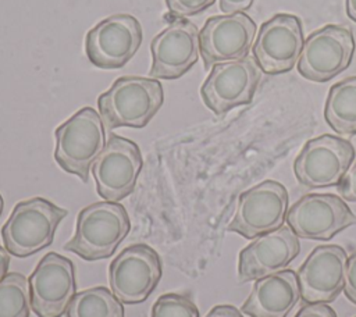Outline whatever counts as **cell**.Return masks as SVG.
<instances>
[{
  "instance_id": "6da1fadb",
  "label": "cell",
  "mask_w": 356,
  "mask_h": 317,
  "mask_svg": "<svg viewBox=\"0 0 356 317\" xmlns=\"http://www.w3.org/2000/svg\"><path fill=\"white\" fill-rule=\"evenodd\" d=\"M164 101L160 81L136 75L121 76L97 99L99 114L107 129L143 128Z\"/></svg>"
},
{
  "instance_id": "4dcf8cb0",
  "label": "cell",
  "mask_w": 356,
  "mask_h": 317,
  "mask_svg": "<svg viewBox=\"0 0 356 317\" xmlns=\"http://www.w3.org/2000/svg\"><path fill=\"white\" fill-rule=\"evenodd\" d=\"M348 17L356 22V0H345Z\"/></svg>"
},
{
  "instance_id": "ba28073f",
  "label": "cell",
  "mask_w": 356,
  "mask_h": 317,
  "mask_svg": "<svg viewBox=\"0 0 356 317\" xmlns=\"http://www.w3.org/2000/svg\"><path fill=\"white\" fill-rule=\"evenodd\" d=\"M261 79V70L253 57L217 63L200 88L203 103L217 115L249 104Z\"/></svg>"
},
{
  "instance_id": "f1b7e54d",
  "label": "cell",
  "mask_w": 356,
  "mask_h": 317,
  "mask_svg": "<svg viewBox=\"0 0 356 317\" xmlns=\"http://www.w3.org/2000/svg\"><path fill=\"white\" fill-rule=\"evenodd\" d=\"M204 317H243L232 304H217Z\"/></svg>"
},
{
  "instance_id": "3957f363",
  "label": "cell",
  "mask_w": 356,
  "mask_h": 317,
  "mask_svg": "<svg viewBox=\"0 0 356 317\" xmlns=\"http://www.w3.org/2000/svg\"><path fill=\"white\" fill-rule=\"evenodd\" d=\"M67 210L47 199L32 197L15 204L1 228L4 247L15 257H28L53 243Z\"/></svg>"
},
{
  "instance_id": "277c9868",
  "label": "cell",
  "mask_w": 356,
  "mask_h": 317,
  "mask_svg": "<svg viewBox=\"0 0 356 317\" xmlns=\"http://www.w3.org/2000/svg\"><path fill=\"white\" fill-rule=\"evenodd\" d=\"M54 158L68 174L88 182L89 170L106 146L104 124L92 107H82L57 127Z\"/></svg>"
},
{
  "instance_id": "1f68e13d",
  "label": "cell",
  "mask_w": 356,
  "mask_h": 317,
  "mask_svg": "<svg viewBox=\"0 0 356 317\" xmlns=\"http://www.w3.org/2000/svg\"><path fill=\"white\" fill-rule=\"evenodd\" d=\"M3 207H4V202H3V197H1V195H0V216H1V213H3Z\"/></svg>"
},
{
  "instance_id": "d4e9b609",
  "label": "cell",
  "mask_w": 356,
  "mask_h": 317,
  "mask_svg": "<svg viewBox=\"0 0 356 317\" xmlns=\"http://www.w3.org/2000/svg\"><path fill=\"white\" fill-rule=\"evenodd\" d=\"M338 193L342 199L349 202H356V161L352 163L348 172L337 186Z\"/></svg>"
},
{
  "instance_id": "8fae6325",
  "label": "cell",
  "mask_w": 356,
  "mask_h": 317,
  "mask_svg": "<svg viewBox=\"0 0 356 317\" xmlns=\"http://www.w3.org/2000/svg\"><path fill=\"white\" fill-rule=\"evenodd\" d=\"M143 160L139 146L111 133L90 170L97 193L108 202H120L134 192Z\"/></svg>"
},
{
  "instance_id": "7402d4cb",
  "label": "cell",
  "mask_w": 356,
  "mask_h": 317,
  "mask_svg": "<svg viewBox=\"0 0 356 317\" xmlns=\"http://www.w3.org/2000/svg\"><path fill=\"white\" fill-rule=\"evenodd\" d=\"M29 281L21 273H8L0 281V317H29Z\"/></svg>"
},
{
  "instance_id": "7c38bea8",
  "label": "cell",
  "mask_w": 356,
  "mask_h": 317,
  "mask_svg": "<svg viewBox=\"0 0 356 317\" xmlns=\"http://www.w3.org/2000/svg\"><path fill=\"white\" fill-rule=\"evenodd\" d=\"M303 44L300 18L293 14H275L261 24L252 46L253 58L263 72L284 74L299 61Z\"/></svg>"
},
{
  "instance_id": "e0dca14e",
  "label": "cell",
  "mask_w": 356,
  "mask_h": 317,
  "mask_svg": "<svg viewBox=\"0 0 356 317\" xmlns=\"http://www.w3.org/2000/svg\"><path fill=\"white\" fill-rule=\"evenodd\" d=\"M348 256L339 245L316 246L299 267L296 275L305 303H330L345 285Z\"/></svg>"
},
{
  "instance_id": "484cf974",
  "label": "cell",
  "mask_w": 356,
  "mask_h": 317,
  "mask_svg": "<svg viewBox=\"0 0 356 317\" xmlns=\"http://www.w3.org/2000/svg\"><path fill=\"white\" fill-rule=\"evenodd\" d=\"M345 296L356 304V250L350 254L345 268Z\"/></svg>"
},
{
  "instance_id": "30bf717a",
  "label": "cell",
  "mask_w": 356,
  "mask_h": 317,
  "mask_svg": "<svg viewBox=\"0 0 356 317\" xmlns=\"http://www.w3.org/2000/svg\"><path fill=\"white\" fill-rule=\"evenodd\" d=\"M285 220L298 238L314 241H328L356 224L345 200L332 193L303 195L289 207Z\"/></svg>"
},
{
  "instance_id": "f546056e",
  "label": "cell",
  "mask_w": 356,
  "mask_h": 317,
  "mask_svg": "<svg viewBox=\"0 0 356 317\" xmlns=\"http://www.w3.org/2000/svg\"><path fill=\"white\" fill-rule=\"evenodd\" d=\"M10 266V253L6 247L0 246V281L7 275V270Z\"/></svg>"
},
{
  "instance_id": "4316f807",
  "label": "cell",
  "mask_w": 356,
  "mask_h": 317,
  "mask_svg": "<svg viewBox=\"0 0 356 317\" xmlns=\"http://www.w3.org/2000/svg\"><path fill=\"white\" fill-rule=\"evenodd\" d=\"M295 317H337V313L327 303H306Z\"/></svg>"
},
{
  "instance_id": "5bb4252c",
  "label": "cell",
  "mask_w": 356,
  "mask_h": 317,
  "mask_svg": "<svg viewBox=\"0 0 356 317\" xmlns=\"http://www.w3.org/2000/svg\"><path fill=\"white\" fill-rule=\"evenodd\" d=\"M29 289L38 317H61L76 293L74 263L54 252L44 254L29 277Z\"/></svg>"
},
{
  "instance_id": "2e32d148",
  "label": "cell",
  "mask_w": 356,
  "mask_h": 317,
  "mask_svg": "<svg viewBox=\"0 0 356 317\" xmlns=\"http://www.w3.org/2000/svg\"><path fill=\"white\" fill-rule=\"evenodd\" d=\"M150 51L153 57L150 75L177 79L199 58V29L185 18H177L153 38Z\"/></svg>"
},
{
  "instance_id": "603a6c76",
  "label": "cell",
  "mask_w": 356,
  "mask_h": 317,
  "mask_svg": "<svg viewBox=\"0 0 356 317\" xmlns=\"http://www.w3.org/2000/svg\"><path fill=\"white\" fill-rule=\"evenodd\" d=\"M152 317H199V310L188 295L170 292L154 302Z\"/></svg>"
},
{
  "instance_id": "cb8c5ba5",
  "label": "cell",
  "mask_w": 356,
  "mask_h": 317,
  "mask_svg": "<svg viewBox=\"0 0 356 317\" xmlns=\"http://www.w3.org/2000/svg\"><path fill=\"white\" fill-rule=\"evenodd\" d=\"M216 0H165L167 8L171 15L177 18L196 15L210 6L214 4Z\"/></svg>"
},
{
  "instance_id": "5b68a950",
  "label": "cell",
  "mask_w": 356,
  "mask_h": 317,
  "mask_svg": "<svg viewBox=\"0 0 356 317\" xmlns=\"http://www.w3.org/2000/svg\"><path fill=\"white\" fill-rule=\"evenodd\" d=\"M355 161V147L343 138L324 133L305 143L293 161V172L309 189L338 186Z\"/></svg>"
},
{
  "instance_id": "ffe728a7",
  "label": "cell",
  "mask_w": 356,
  "mask_h": 317,
  "mask_svg": "<svg viewBox=\"0 0 356 317\" xmlns=\"http://www.w3.org/2000/svg\"><path fill=\"white\" fill-rule=\"evenodd\" d=\"M324 118L339 135H356V76H348L330 88Z\"/></svg>"
},
{
  "instance_id": "44dd1931",
  "label": "cell",
  "mask_w": 356,
  "mask_h": 317,
  "mask_svg": "<svg viewBox=\"0 0 356 317\" xmlns=\"http://www.w3.org/2000/svg\"><path fill=\"white\" fill-rule=\"evenodd\" d=\"M67 317H124L122 302L107 288L95 286L75 293Z\"/></svg>"
},
{
  "instance_id": "8992f818",
  "label": "cell",
  "mask_w": 356,
  "mask_h": 317,
  "mask_svg": "<svg viewBox=\"0 0 356 317\" xmlns=\"http://www.w3.org/2000/svg\"><path fill=\"white\" fill-rule=\"evenodd\" d=\"M286 211V188L278 181L267 179L239 195L228 231L236 232L246 239H254L281 228Z\"/></svg>"
},
{
  "instance_id": "9c48e42d",
  "label": "cell",
  "mask_w": 356,
  "mask_h": 317,
  "mask_svg": "<svg viewBox=\"0 0 356 317\" xmlns=\"http://www.w3.org/2000/svg\"><path fill=\"white\" fill-rule=\"evenodd\" d=\"M163 274L159 253L146 243L125 247L110 264L111 292L125 304L145 302L157 286Z\"/></svg>"
},
{
  "instance_id": "d6986e66",
  "label": "cell",
  "mask_w": 356,
  "mask_h": 317,
  "mask_svg": "<svg viewBox=\"0 0 356 317\" xmlns=\"http://www.w3.org/2000/svg\"><path fill=\"white\" fill-rule=\"evenodd\" d=\"M299 298L296 271L280 270L256 279L241 311L249 317H286Z\"/></svg>"
},
{
  "instance_id": "83f0119b",
  "label": "cell",
  "mask_w": 356,
  "mask_h": 317,
  "mask_svg": "<svg viewBox=\"0 0 356 317\" xmlns=\"http://www.w3.org/2000/svg\"><path fill=\"white\" fill-rule=\"evenodd\" d=\"M254 0H220V10L225 14L243 13L250 8Z\"/></svg>"
},
{
  "instance_id": "4fadbf2b",
  "label": "cell",
  "mask_w": 356,
  "mask_h": 317,
  "mask_svg": "<svg viewBox=\"0 0 356 317\" xmlns=\"http://www.w3.org/2000/svg\"><path fill=\"white\" fill-rule=\"evenodd\" d=\"M142 38V25L135 17L114 14L86 33L85 53L97 68H121L135 56Z\"/></svg>"
},
{
  "instance_id": "d6a6232c",
  "label": "cell",
  "mask_w": 356,
  "mask_h": 317,
  "mask_svg": "<svg viewBox=\"0 0 356 317\" xmlns=\"http://www.w3.org/2000/svg\"><path fill=\"white\" fill-rule=\"evenodd\" d=\"M143 317H145V316H143Z\"/></svg>"
},
{
  "instance_id": "7a4b0ae2",
  "label": "cell",
  "mask_w": 356,
  "mask_h": 317,
  "mask_svg": "<svg viewBox=\"0 0 356 317\" xmlns=\"http://www.w3.org/2000/svg\"><path fill=\"white\" fill-rule=\"evenodd\" d=\"M131 229L128 213L118 202H96L83 207L76 217L75 235L64 245L86 261L113 256Z\"/></svg>"
},
{
  "instance_id": "9a60e30c",
  "label": "cell",
  "mask_w": 356,
  "mask_h": 317,
  "mask_svg": "<svg viewBox=\"0 0 356 317\" xmlns=\"http://www.w3.org/2000/svg\"><path fill=\"white\" fill-rule=\"evenodd\" d=\"M256 36V24L245 13L214 15L199 31L204 68L248 56Z\"/></svg>"
},
{
  "instance_id": "ac0fdd59",
  "label": "cell",
  "mask_w": 356,
  "mask_h": 317,
  "mask_svg": "<svg viewBox=\"0 0 356 317\" xmlns=\"http://www.w3.org/2000/svg\"><path fill=\"white\" fill-rule=\"evenodd\" d=\"M300 250L298 235L289 227H281L254 238L239 253V282L256 281L286 267Z\"/></svg>"
},
{
  "instance_id": "52a82bcc",
  "label": "cell",
  "mask_w": 356,
  "mask_h": 317,
  "mask_svg": "<svg viewBox=\"0 0 356 317\" xmlns=\"http://www.w3.org/2000/svg\"><path fill=\"white\" fill-rule=\"evenodd\" d=\"M353 53L352 29L330 24L307 36L298 61V71L309 81L327 82L350 65Z\"/></svg>"
}]
</instances>
